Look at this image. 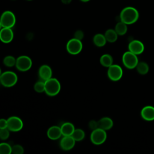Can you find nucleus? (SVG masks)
<instances>
[{"label":"nucleus","mask_w":154,"mask_h":154,"mask_svg":"<svg viewBox=\"0 0 154 154\" xmlns=\"http://www.w3.org/2000/svg\"><path fill=\"white\" fill-rule=\"evenodd\" d=\"M139 17L138 10L133 7H125L120 12V20L127 25H131L135 23Z\"/></svg>","instance_id":"f257e3e1"},{"label":"nucleus","mask_w":154,"mask_h":154,"mask_svg":"<svg viewBox=\"0 0 154 154\" xmlns=\"http://www.w3.org/2000/svg\"><path fill=\"white\" fill-rule=\"evenodd\" d=\"M45 92L47 95L49 96H54L58 94L60 91L61 84L57 79L52 77L45 81Z\"/></svg>","instance_id":"f03ea898"},{"label":"nucleus","mask_w":154,"mask_h":154,"mask_svg":"<svg viewBox=\"0 0 154 154\" xmlns=\"http://www.w3.org/2000/svg\"><path fill=\"white\" fill-rule=\"evenodd\" d=\"M0 81L4 87H11L16 84L17 76L13 72L5 71L1 74Z\"/></svg>","instance_id":"7ed1b4c3"},{"label":"nucleus","mask_w":154,"mask_h":154,"mask_svg":"<svg viewBox=\"0 0 154 154\" xmlns=\"http://www.w3.org/2000/svg\"><path fill=\"white\" fill-rule=\"evenodd\" d=\"M122 62L123 65L129 69L136 68L139 63L137 55L129 51L123 54L122 56Z\"/></svg>","instance_id":"20e7f679"},{"label":"nucleus","mask_w":154,"mask_h":154,"mask_svg":"<svg viewBox=\"0 0 154 154\" xmlns=\"http://www.w3.org/2000/svg\"><path fill=\"white\" fill-rule=\"evenodd\" d=\"M106 138L107 135L106 131L99 128L93 130L90 134V140L91 143L95 145L103 144L106 141Z\"/></svg>","instance_id":"39448f33"},{"label":"nucleus","mask_w":154,"mask_h":154,"mask_svg":"<svg viewBox=\"0 0 154 154\" xmlns=\"http://www.w3.org/2000/svg\"><path fill=\"white\" fill-rule=\"evenodd\" d=\"M16 23V17L13 12L11 11H5L2 13L0 24L2 28H11Z\"/></svg>","instance_id":"423d86ee"},{"label":"nucleus","mask_w":154,"mask_h":154,"mask_svg":"<svg viewBox=\"0 0 154 154\" xmlns=\"http://www.w3.org/2000/svg\"><path fill=\"white\" fill-rule=\"evenodd\" d=\"M82 43L81 40L76 38L70 39L66 45L67 51L71 55H77L82 49Z\"/></svg>","instance_id":"0eeeda50"},{"label":"nucleus","mask_w":154,"mask_h":154,"mask_svg":"<svg viewBox=\"0 0 154 154\" xmlns=\"http://www.w3.org/2000/svg\"><path fill=\"white\" fill-rule=\"evenodd\" d=\"M32 63L31 59L26 55H21L16 58V67L21 72H26L31 69Z\"/></svg>","instance_id":"6e6552de"},{"label":"nucleus","mask_w":154,"mask_h":154,"mask_svg":"<svg viewBox=\"0 0 154 154\" xmlns=\"http://www.w3.org/2000/svg\"><path fill=\"white\" fill-rule=\"evenodd\" d=\"M108 68L107 75L109 79L113 81H117L122 78L123 76V70L120 66L112 64Z\"/></svg>","instance_id":"1a4fd4ad"},{"label":"nucleus","mask_w":154,"mask_h":154,"mask_svg":"<svg viewBox=\"0 0 154 154\" xmlns=\"http://www.w3.org/2000/svg\"><path fill=\"white\" fill-rule=\"evenodd\" d=\"M23 126L22 120L17 116H11L7 119V128L11 132L20 131Z\"/></svg>","instance_id":"9d476101"},{"label":"nucleus","mask_w":154,"mask_h":154,"mask_svg":"<svg viewBox=\"0 0 154 154\" xmlns=\"http://www.w3.org/2000/svg\"><path fill=\"white\" fill-rule=\"evenodd\" d=\"M128 49L131 52L138 55L143 52L144 50V46L141 41L134 40L129 43Z\"/></svg>","instance_id":"9b49d317"},{"label":"nucleus","mask_w":154,"mask_h":154,"mask_svg":"<svg viewBox=\"0 0 154 154\" xmlns=\"http://www.w3.org/2000/svg\"><path fill=\"white\" fill-rule=\"evenodd\" d=\"M76 141L74 138L70 136H63L60 142V146L61 149L63 150H70L75 146Z\"/></svg>","instance_id":"f8f14e48"},{"label":"nucleus","mask_w":154,"mask_h":154,"mask_svg":"<svg viewBox=\"0 0 154 154\" xmlns=\"http://www.w3.org/2000/svg\"><path fill=\"white\" fill-rule=\"evenodd\" d=\"M13 31L10 28H2L0 31V39L4 43H9L13 39Z\"/></svg>","instance_id":"ddd939ff"},{"label":"nucleus","mask_w":154,"mask_h":154,"mask_svg":"<svg viewBox=\"0 0 154 154\" xmlns=\"http://www.w3.org/2000/svg\"><path fill=\"white\" fill-rule=\"evenodd\" d=\"M38 75L42 81H46L52 78V69L48 65L43 64L38 69Z\"/></svg>","instance_id":"4468645a"},{"label":"nucleus","mask_w":154,"mask_h":154,"mask_svg":"<svg viewBox=\"0 0 154 154\" xmlns=\"http://www.w3.org/2000/svg\"><path fill=\"white\" fill-rule=\"evenodd\" d=\"M141 116L146 121L154 120V107L151 105L143 107L141 111Z\"/></svg>","instance_id":"2eb2a0df"},{"label":"nucleus","mask_w":154,"mask_h":154,"mask_svg":"<svg viewBox=\"0 0 154 154\" xmlns=\"http://www.w3.org/2000/svg\"><path fill=\"white\" fill-rule=\"evenodd\" d=\"M61 135H63L61 128L58 126H52L47 131V136L52 140H58L61 137Z\"/></svg>","instance_id":"dca6fc26"},{"label":"nucleus","mask_w":154,"mask_h":154,"mask_svg":"<svg viewBox=\"0 0 154 154\" xmlns=\"http://www.w3.org/2000/svg\"><path fill=\"white\" fill-rule=\"evenodd\" d=\"M97 122L99 128L105 131L109 130L113 126V121L108 117H103L99 119Z\"/></svg>","instance_id":"f3484780"},{"label":"nucleus","mask_w":154,"mask_h":154,"mask_svg":"<svg viewBox=\"0 0 154 154\" xmlns=\"http://www.w3.org/2000/svg\"><path fill=\"white\" fill-rule=\"evenodd\" d=\"M63 136H70L72 135L75 128L70 122H65L60 126Z\"/></svg>","instance_id":"a211bd4d"},{"label":"nucleus","mask_w":154,"mask_h":154,"mask_svg":"<svg viewBox=\"0 0 154 154\" xmlns=\"http://www.w3.org/2000/svg\"><path fill=\"white\" fill-rule=\"evenodd\" d=\"M93 41L94 44L97 47H102L105 46L107 42L105 37V35L100 33L96 34L94 35Z\"/></svg>","instance_id":"6ab92c4d"},{"label":"nucleus","mask_w":154,"mask_h":154,"mask_svg":"<svg viewBox=\"0 0 154 154\" xmlns=\"http://www.w3.org/2000/svg\"><path fill=\"white\" fill-rule=\"evenodd\" d=\"M100 63L102 66L105 67H109L113 64V58L112 56L108 54L102 55L100 58Z\"/></svg>","instance_id":"aec40b11"},{"label":"nucleus","mask_w":154,"mask_h":154,"mask_svg":"<svg viewBox=\"0 0 154 154\" xmlns=\"http://www.w3.org/2000/svg\"><path fill=\"white\" fill-rule=\"evenodd\" d=\"M105 37L106 39V41L109 43H114L115 42L118 38V34L116 32L115 29H107L105 34Z\"/></svg>","instance_id":"412c9836"},{"label":"nucleus","mask_w":154,"mask_h":154,"mask_svg":"<svg viewBox=\"0 0 154 154\" xmlns=\"http://www.w3.org/2000/svg\"><path fill=\"white\" fill-rule=\"evenodd\" d=\"M114 29L119 35H123L127 32L128 31L127 24L120 20V22L117 23Z\"/></svg>","instance_id":"4be33fe9"},{"label":"nucleus","mask_w":154,"mask_h":154,"mask_svg":"<svg viewBox=\"0 0 154 154\" xmlns=\"http://www.w3.org/2000/svg\"><path fill=\"white\" fill-rule=\"evenodd\" d=\"M136 69L138 73L141 75H146L149 72V65L146 62L141 61L138 63Z\"/></svg>","instance_id":"5701e85b"},{"label":"nucleus","mask_w":154,"mask_h":154,"mask_svg":"<svg viewBox=\"0 0 154 154\" xmlns=\"http://www.w3.org/2000/svg\"><path fill=\"white\" fill-rule=\"evenodd\" d=\"M72 137L76 141H80L84 138L85 132L81 129H75L72 135Z\"/></svg>","instance_id":"b1692460"},{"label":"nucleus","mask_w":154,"mask_h":154,"mask_svg":"<svg viewBox=\"0 0 154 154\" xmlns=\"http://www.w3.org/2000/svg\"><path fill=\"white\" fill-rule=\"evenodd\" d=\"M16 59L11 55L6 56L3 60L4 64L8 67H12L14 66H16Z\"/></svg>","instance_id":"393cba45"},{"label":"nucleus","mask_w":154,"mask_h":154,"mask_svg":"<svg viewBox=\"0 0 154 154\" xmlns=\"http://www.w3.org/2000/svg\"><path fill=\"white\" fill-rule=\"evenodd\" d=\"M12 153V146L7 143H1L0 144L1 154H10Z\"/></svg>","instance_id":"a878e982"},{"label":"nucleus","mask_w":154,"mask_h":154,"mask_svg":"<svg viewBox=\"0 0 154 154\" xmlns=\"http://www.w3.org/2000/svg\"><path fill=\"white\" fill-rule=\"evenodd\" d=\"M34 89L37 93L45 92V84L44 81H38L36 82L34 85Z\"/></svg>","instance_id":"bb28decb"},{"label":"nucleus","mask_w":154,"mask_h":154,"mask_svg":"<svg viewBox=\"0 0 154 154\" xmlns=\"http://www.w3.org/2000/svg\"><path fill=\"white\" fill-rule=\"evenodd\" d=\"M10 130L8 128L0 129V138L2 140H6L10 137Z\"/></svg>","instance_id":"cd10ccee"},{"label":"nucleus","mask_w":154,"mask_h":154,"mask_svg":"<svg viewBox=\"0 0 154 154\" xmlns=\"http://www.w3.org/2000/svg\"><path fill=\"white\" fill-rule=\"evenodd\" d=\"M24 152L23 147L20 144H15L12 146V153L23 154Z\"/></svg>","instance_id":"c85d7f7f"},{"label":"nucleus","mask_w":154,"mask_h":154,"mask_svg":"<svg viewBox=\"0 0 154 154\" xmlns=\"http://www.w3.org/2000/svg\"><path fill=\"white\" fill-rule=\"evenodd\" d=\"M88 126H89L90 129H91L92 131L98 128L99 126H98V122H97V121H96L94 120H90L89 123H88Z\"/></svg>","instance_id":"c756f323"},{"label":"nucleus","mask_w":154,"mask_h":154,"mask_svg":"<svg viewBox=\"0 0 154 154\" xmlns=\"http://www.w3.org/2000/svg\"><path fill=\"white\" fill-rule=\"evenodd\" d=\"M74 38L82 40L84 38V32L81 30H77L74 34Z\"/></svg>","instance_id":"7c9ffc66"},{"label":"nucleus","mask_w":154,"mask_h":154,"mask_svg":"<svg viewBox=\"0 0 154 154\" xmlns=\"http://www.w3.org/2000/svg\"><path fill=\"white\" fill-rule=\"evenodd\" d=\"M7 128V120L1 119L0 120V129Z\"/></svg>","instance_id":"2f4dec72"},{"label":"nucleus","mask_w":154,"mask_h":154,"mask_svg":"<svg viewBox=\"0 0 154 154\" xmlns=\"http://www.w3.org/2000/svg\"><path fill=\"white\" fill-rule=\"evenodd\" d=\"M80 1H82V2H87L89 1L90 0H80Z\"/></svg>","instance_id":"473e14b6"},{"label":"nucleus","mask_w":154,"mask_h":154,"mask_svg":"<svg viewBox=\"0 0 154 154\" xmlns=\"http://www.w3.org/2000/svg\"><path fill=\"white\" fill-rule=\"evenodd\" d=\"M28 1H31V0H28Z\"/></svg>","instance_id":"72a5a7b5"}]
</instances>
